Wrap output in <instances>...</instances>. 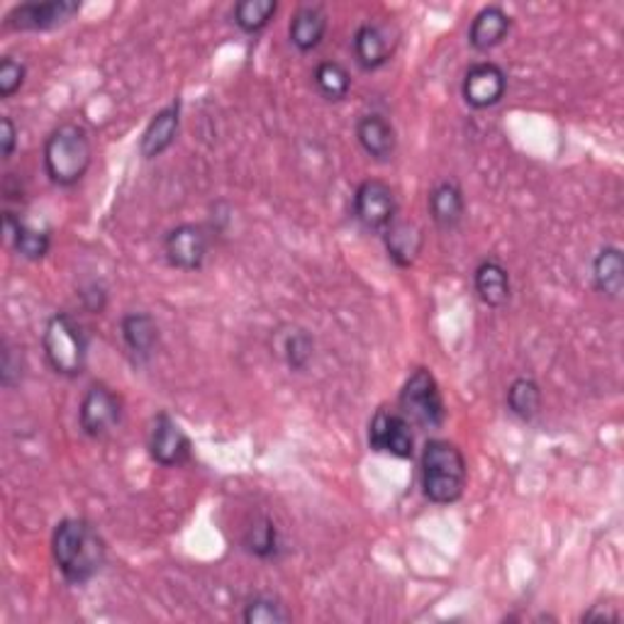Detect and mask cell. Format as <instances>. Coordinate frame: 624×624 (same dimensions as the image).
Returning <instances> with one entry per match:
<instances>
[{"label": "cell", "instance_id": "1", "mask_svg": "<svg viewBox=\"0 0 624 624\" xmlns=\"http://www.w3.org/2000/svg\"><path fill=\"white\" fill-rule=\"evenodd\" d=\"M52 557L66 583L84 586L103 569L105 541L88 520L66 517L54 527Z\"/></svg>", "mask_w": 624, "mask_h": 624}, {"label": "cell", "instance_id": "2", "mask_svg": "<svg viewBox=\"0 0 624 624\" xmlns=\"http://www.w3.org/2000/svg\"><path fill=\"white\" fill-rule=\"evenodd\" d=\"M466 459L454 441L447 439H429L425 449H422L420 461V478H422V492L427 500L437 502V506H451L466 488Z\"/></svg>", "mask_w": 624, "mask_h": 624}, {"label": "cell", "instance_id": "3", "mask_svg": "<svg viewBox=\"0 0 624 624\" xmlns=\"http://www.w3.org/2000/svg\"><path fill=\"white\" fill-rule=\"evenodd\" d=\"M93 161V145L88 133L76 123L59 125L45 142V171L52 184L68 188L88 174Z\"/></svg>", "mask_w": 624, "mask_h": 624}, {"label": "cell", "instance_id": "4", "mask_svg": "<svg viewBox=\"0 0 624 624\" xmlns=\"http://www.w3.org/2000/svg\"><path fill=\"white\" fill-rule=\"evenodd\" d=\"M45 357L59 376L76 378L84 374L88 357V339L76 317L68 312H57L49 317L42 335Z\"/></svg>", "mask_w": 624, "mask_h": 624}, {"label": "cell", "instance_id": "5", "mask_svg": "<svg viewBox=\"0 0 624 624\" xmlns=\"http://www.w3.org/2000/svg\"><path fill=\"white\" fill-rule=\"evenodd\" d=\"M400 415L408 417L410 425H417L422 429H439L445 425V398H441L439 384L432 376V371H412V376L400 390Z\"/></svg>", "mask_w": 624, "mask_h": 624}, {"label": "cell", "instance_id": "6", "mask_svg": "<svg viewBox=\"0 0 624 624\" xmlns=\"http://www.w3.org/2000/svg\"><path fill=\"white\" fill-rule=\"evenodd\" d=\"M354 215L361 227L369 229V233L384 235L398 217L396 190H392L386 180H364L354 194Z\"/></svg>", "mask_w": 624, "mask_h": 624}, {"label": "cell", "instance_id": "7", "mask_svg": "<svg viewBox=\"0 0 624 624\" xmlns=\"http://www.w3.org/2000/svg\"><path fill=\"white\" fill-rule=\"evenodd\" d=\"M123 417L120 398L105 384L88 386L78 405V425L90 439H100L113 432Z\"/></svg>", "mask_w": 624, "mask_h": 624}, {"label": "cell", "instance_id": "8", "mask_svg": "<svg viewBox=\"0 0 624 624\" xmlns=\"http://www.w3.org/2000/svg\"><path fill=\"white\" fill-rule=\"evenodd\" d=\"M369 447L396 459H412L415 435H412L410 420L402 417L400 412L378 410L369 425Z\"/></svg>", "mask_w": 624, "mask_h": 624}, {"label": "cell", "instance_id": "9", "mask_svg": "<svg viewBox=\"0 0 624 624\" xmlns=\"http://www.w3.org/2000/svg\"><path fill=\"white\" fill-rule=\"evenodd\" d=\"M80 10L76 0H49V3H23L8 13V27L17 33H42L66 25Z\"/></svg>", "mask_w": 624, "mask_h": 624}, {"label": "cell", "instance_id": "10", "mask_svg": "<svg viewBox=\"0 0 624 624\" xmlns=\"http://www.w3.org/2000/svg\"><path fill=\"white\" fill-rule=\"evenodd\" d=\"M190 439L169 412H159L149 432V454L164 469L184 466L190 459Z\"/></svg>", "mask_w": 624, "mask_h": 624}, {"label": "cell", "instance_id": "11", "mask_svg": "<svg viewBox=\"0 0 624 624\" xmlns=\"http://www.w3.org/2000/svg\"><path fill=\"white\" fill-rule=\"evenodd\" d=\"M506 90H508V74L502 72V66L492 62L473 64L464 76V84H461V96H464L466 103L476 110L498 105L502 96H506Z\"/></svg>", "mask_w": 624, "mask_h": 624}, {"label": "cell", "instance_id": "12", "mask_svg": "<svg viewBox=\"0 0 624 624\" xmlns=\"http://www.w3.org/2000/svg\"><path fill=\"white\" fill-rule=\"evenodd\" d=\"M164 254L174 269L198 271L208 257V235L198 225H178L164 237Z\"/></svg>", "mask_w": 624, "mask_h": 624}, {"label": "cell", "instance_id": "13", "mask_svg": "<svg viewBox=\"0 0 624 624\" xmlns=\"http://www.w3.org/2000/svg\"><path fill=\"white\" fill-rule=\"evenodd\" d=\"M396 52V35L390 33V27L366 23L357 29L354 35V57L361 68L366 72H376Z\"/></svg>", "mask_w": 624, "mask_h": 624}, {"label": "cell", "instance_id": "14", "mask_svg": "<svg viewBox=\"0 0 624 624\" xmlns=\"http://www.w3.org/2000/svg\"><path fill=\"white\" fill-rule=\"evenodd\" d=\"M510 29L512 17L508 15V10H502L500 5H488L471 20L469 45L476 49V52H490V49L506 42Z\"/></svg>", "mask_w": 624, "mask_h": 624}, {"label": "cell", "instance_id": "15", "mask_svg": "<svg viewBox=\"0 0 624 624\" xmlns=\"http://www.w3.org/2000/svg\"><path fill=\"white\" fill-rule=\"evenodd\" d=\"M180 127V100L161 108L159 113L149 120V125L139 142V152L145 159H157L166 152V149L176 142Z\"/></svg>", "mask_w": 624, "mask_h": 624}, {"label": "cell", "instance_id": "16", "mask_svg": "<svg viewBox=\"0 0 624 624\" xmlns=\"http://www.w3.org/2000/svg\"><path fill=\"white\" fill-rule=\"evenodd\" d=\"M429 215L439 229H457L466 215L464 190L457 180H439L429 194Z\"/></svg>", "mask_w": 624, "mask_h": 624}, {"label": "cell", "instance_id": "17", "mask_svg": "<svg viewBox=\"0 0 624 624\" xmlns=\"http://www.w3.org/2000/svg\"><path fill=\"white\" fill-rule=\"evenodd\" d=\"M357 139H359L361 149H364V152L376 161H388L392 154H396V145H398L396 129H392L388 120L378 113H371L359 120Z\"/></svg>", "mask_w": 624, "mask_h": 624}, {"label": "cell", "instance_id": "18", "mask_svg": "<svg viewBox=\"0 0 624 624\" xmlns=\"http://www.w3.org/2000/svg\"><path fill=\"white\" fill-rule=\"evenodd\" d=\"M473 288L483 305L502 308L510 300V274L508 269L496 259L481 261L473 271Z\"/></svg>", "mask_w": 624, "mask_h": 624}, {"label": "cell", "instance_id": "19", "mask_svg": "<svg viewBox=\"0 0 624 624\" xmlns=\"http://www.w3.org/2000/svg\"><path fill=\"white\" fill-rule=\"evenodd\" d=\"M120 335H123L125 347L133 351L135 359L147 361L154 354L159 341L157 320L149 312H127L120 320Z\"/></svg>", "mask_w": 624, "mask_h": 624}, {"label": "cell", "instance_id": "20", "mask_svg": "<svg viewBox=\"0 0 624 624\" xmlns=\"http://www.w3.org/2000/svg\"><path fill=\"white\" fill-rule=\"evenodd\" d=\"M5 233L10 241H13L17 254L29 261L45 259L49 254V249H52V235H49L47 229L29 225L25 220L15 217L13 213H5Z\"/></svg>", "mask_w": 624, "mask_h": 624}, {"label": "cell", "instance_id": "21", "mask_svg": "<svg viewBox=\"0 0 624 624\" xmlns=\"http://www.w3.org/2000/svg\"><path fill=\"white\" fill-rule=\"evenodd\" d=\"M288 35L290 42H294L300 52H312V49H317L327 35L325 10L317 5L298 8L294 20H290Z\"/></svg>", "mask_w": 624, "mask_h": 624}, {"label": "cell", "instance_id": "22", "mask_svg": "<svg viewBox=\"0 0 624 624\" xmlns=\"http://www.w3.org/2000/svg\"><path fill=\"white\" fill-rule=\"evenodd\" d=\"M592 284L608 298H620L624 290V259L620 247H602L592 259Z\"/></svg>", "mask_w": 624, "mask_h": 624}, {"label": "cell", "instance_id": "23", "mask_svg": "<svg viewBox=\"0 0 624 624\" xmlns=\"http://www.w3.org/2000/svg\"><path fill=\"white\" fill-rule=\"evenodd\" d=\"M384 237H386L388 257L396 261L398 266L408 269L415 264L422 251V241H425V237H422V229L417 225L398 223L396 220V223L386 229Z\"/></svg>", "mask_w": 624, "mask_h": 624}, {"label": "cell", "instance_id": "24", "mask_svg": "<svg viewBox=\"0 0 624 624\" xmlns=\"http://www.w3.org/2000/svg\"><path fill=\"white\" fill-rule=\"evenodd\" d=\"M278 10L276 0H239L233 10L235 25L247 35H257L274 20Z\"/></svg>", "mask_w": 624, "mask_h": 624}, {"label": "cell", "instance_id": "25", "mask_svg": "<svg viewBox=\"0 0 624 624\" xmlns=\"http://www.w3.org/2000/svg\"><path fill=\"white\" fill-rule=\"evenodd\" d=\"M508 408L520 420H532L541 410V388L532 378H515L508 388Z\"/></svg>", "mask_w": 624, "mask_h": 624}, {"label": "cell", "instance_id": "26", "mask_svg": "<svg viewBox=\"0 0 624 624\" xmlns=\"http://www.w3.org/2000/svg\"><path fill=\"white\" fill-rule=\"evenodd\" d=\"M315 86L327 100H345L351 88V74L339 62H320L315 68Z\"/></svg>", "mask_w": 624, "mask_h": 624}, {"label": "cell", "instance_id": "27", "mask_svg": "<svg viewBox=\"0 0 624 624\" xmlns=\"http://www.w3.org/2000/svg\"><path fill=\"white\" fill-rule=\"evenodd\" d=\"M245 547L259 559H274L278 553V532L269 517H259L254 525L247 529Z\"/></svg>", "mask_w": 624, "mask_h": 624}, {"label": "cell", "instance_id": "28", "mask_svg": "<svg viewBox=\"0 0 624 624\" xmlns=\"http://www.w3.org/2000/svg\"><path fill=\"white\" fill-rule=\"evenodd\" d=\"M241 620H245L247 624H280V622H288L290 615L278 600L259 596L247 602L245 612H241Z\"/></svg>", "mask_w": 624, "mask_h": 624}, {"label": "cell", "instance_id": "29", "mask_svg": "<svg viewBox=\"0 0 624 624\" xmlns=\"http://www.w3.org/2000/svg\"><path fill=\"white\" fill-rule=\"evenodd\" d=\"M284 357L294 371H303L312 359V337L305 329L290 332L284 341Z\"/></svg>", "mask_w": 624, "mask_h": 624}, {"label": "cell", "instance_id": "30", "mask_svg": "<svg viewBox=\"0 0 624 624\" xmlns=\"http://www.w3.org/2000/svg\"><path fill=\"white\" fill-rule=\"evenodd\" d=\"M27 68L23 62H17L13 57H5L0 62V98H13L25 84Z\"/></svg>", "mask_w": 624, "mask_h": 624}, {"label": "cell", "instance_id": "31", "mask_svg": "<svg viewBox=\"0 0 624 624\" xmlns=\"http://www.w3.org/2000/svg\"><path fill=\"white\" fill-rule=\"evenodd\" d=\"M17 147V127L10 117L0 120V152H3V159H10Z\"/></svg>", "mask_w": 624, "mask_h": 624}]
</instances>
